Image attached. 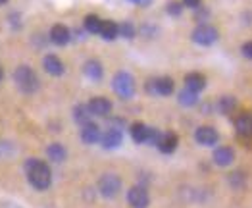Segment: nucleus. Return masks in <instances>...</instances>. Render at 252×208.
I'll return each instance as SVG.
<instances>
[{"instance_id":"obj_18","label":"nucleus","mask_w":252,"mask_h":208,"mask_svg":"<svg viewBox=\"0 0 252 208\" xmlns=\"http://www.w3.org/2000/svg\"><path fill=\"white\" fill-rule=\"evenodd\" d=\"M185 87L194 91V93H200V91L206 89V77L202 73H198V71H190V73L185 75Z\"/></svg>"},{"instance_id":"obj_35","label":"nucleus","mask_w":252,"mask_h":208,"mask_svg":"<svg viewBox=\"0 0 252 208\" xmlns=\"http://www.w3.org/2000/svg\"><path fill=\"white\" fill-rule=\"evenodd\" d=\"M8 208H16V207H12V205H10V207H8Z\"/></svg>"},{"instance_id":"obj_12","label":"nucleus","mask_w":252,"mask_h":208,"mask_svg":"<svg viewBox=\"0 0 252 208\" xmlns=\"http://www.w3.org/2000/svg\"><path fill=\"white\" fill-rule=\"evenodd\" d=\"M212 160H214L216 166H220V168L231 166L233 162H235V150H233L231 146H218V148L214 150Z\"/></svg>"},{"instance_id":"obj_10","label":"nucleus","mask_w":252,"mask_h":208,"mask_svg":"<svg viewBox=\"0 0 252 208\" xmlns=\"http://www.w3.org/2000/svg\"><path fill=\"white\" fill-rule=\"evenodd\" d=\"M42 68L52 77H60V75H63V71H65V66H63V62L56 54H46L42 58Z\"/></svg>"},{"instance_id":"obj_14","label":"nucleus","mask_w":252,"mask_h":208,"mask_svg":"<svg viewBox=\"0 0 252 208\" xmlns=\"http://www.w3.org/2000/svg\"><path fill=\"white\" fill-rule=\"evenodd\" d=\"M100 135H102V131H100V127L94 124V122H87V124L81 125V141H83L85 145L98 143L100 141Z\"/></svg>"},{"instance_id":"obj_30","label":"nucleus","mask_w":252,"mask_h":208,"mask_svg":"<svg viewBox=\"0 0 252 208\" xmlns=\"http://www.w3.org/2000/svg\"><path fill=\"white\" fill-rule=\"evenodd\" d=\"M241 54H243L245 58L252 60V41H247L243 46H241Z\"/></svg>"},{"instance_id":"obj_15","label":"nucleus","mask_w":252,"mask_h":208,"mask_svg":"<svg viewBox=\"0 0 252 208\" xmlns=\"http://www.w3.org/2000/svg\"><path fill=\"white\" fill-rule=\"evenodd\" d=\"M48 37H50V42H54L58 46H65L67 42L71 41V31L62 23H56V25H52Z\"/></svg>"},{"instance_id":"obj_16","label":"nucleus","mask_w":252,"mask_h":208,"mask_svg":"<svg viewBox=\"0 0 252 208\" xmlns=\"http://www.w3.org/2000/svg\"><path fill=\"white\" fill-rule=\"evenodd\" d=\"M179 145V137L173 133V131H168V133H162L160 141H158V150L164 152V154H171Z\"/></svg>"},{"instance_id":"obj_28","label":"nucleus","mask_w":252,"mask_h":208,"mask_svg":"<svg viewBox=\"0 0 252 208\" xmlns=\"http://www.w3.org/2000/svg\"><path fill=\"white\" fill-rule=\"evenodd\" d=\"M183 2H179V0H171L168 2V6H166V12H168L169 16H173V18H177V16H181L183 14Z\"/></svg>"},{"instance_id":"obj_29","label":"nucleus","mask_w":252,"mask_h":208,"mask_svg":"<svg viewBox=\"0 0 252 208\" xmlns=\"http://www.w3.org/2000/svg\"><path fill=\"white\" fill-rule=\"evenodd\" d=\"M162 133L156 129V127H148V137H147V145H158Z\"/></svg>"},{"instance_id":"obj_3","label":"nucleus","mask_w":252,"mask_h":208,"mask_svg":"<svg viewBox=\"0 0 252 208\" xmlns=\"http://www.w3.org/2000/svg\"><path fill=\"white\" fill-rule=\"evenodd\" d=\"M112 89L124 101L133 99V95H135V79H133V75L127 73V71H118L114 75V79H112Z\"/></svg>"},{"instance_id":"obj_1","label":"nucleus","mask_w":252,"mask_h":208,"mask_svg":"<svg viewBox=\"0 0 252 208\" xmlns=\"http://www.w3.org/2000/svg\"><path fill=\"white\" fill-rule=\"evenodd\" d=\"M25 173H27V179L37 191H44V189L50 187L52 183V172L46 162L37 160V158H29L25 162Z\"/></svg>"},{"instance_id":"obj_9","label":"nucleus","mask_w":252,"mask_h":208,"mask_svg":"<svg viewBox=\"0 0 252 208\" xmlns=\"http://www.w3.org/2000/svg\"><path fill=\"white\" fill-rule=\"evenodd\" d=\"M87 106H89L91 114L96 116V118H108L110 112H112V103L106 97H93Z\"/></svg>"},{"instance_id":"obj_32","label":"nucleus","mask_w":252,"mask_h":208,"mask_svg":"<svg viewBox=\"0 0 252 208\" xmlns=\"http://www.w3.org/2000/svg\"><path fill=\"white\" fill-rule=\"evenodd\" d=\"M129 2H133V4H137V6H148L152 0H129Z\"/></svg>"},{"instance_id":"obj_27","label":"nucleus","mask_w":252,"mask_h":208,"mask_svg":"<svg viewBox=\"0 0 252 208\" xmlns=\"http://www.w3.org/2000/svg\"><path fill=\"white\" fill-rule=\"evenodd\" d=\"M245 183H247L245 173H241V172H233L231 175H229V185H231L233 189H243L245 187Z\"/></svg>"},{"instance_id":"obj_13","label":"nucleus","mask_w":252,"mask_h":208,"mask_svg":"<svg viewBox=\"0 0 252 208\" xmlns=\"http://www.w3.org/2000/svg\"><path fill=\"white\" fill-rule=\"evenodd\" d=\"M235 131L239 137L251 139L252 137V112H243L235 120Z\"/></svg>"},{"instance_id":"obj_6","label":"nucleus","mask_w":252,"mask_h":208,"mask_svg":"<svg viewBox=\"0 0 252 208\" xmlns=\"http://www.w3.org/2000/svg\"><path fill=\"white\" fill-rule=\"evenodd\" d=\"M175 89V83L171 77H156V79H148L147 81V93L150 95H158V97H169Z\"/></svg>"},{"instance_id":"obj_31","label":"nucleus","mask_w":252,"mask_h":208,"mask_svg":"<svg viewBox=\"0 0 252 208\" xmlns=\"http://www.w3.org/2000/svg\"><path fill=\"white\" fill-rule=\"evenodd\" d=\"M181 2H183V6H185V8L196 10V8H200V2H202V0H181Z\"/></svg>"},{"instance_id":"obj_19","label":"nucleus","mask_w":252,"mask_h":208,"mask_svg":"<svg viewBox=\"0 0 252 208\" xmlns=\"http://www.w3.org/2000/svg\"><path fill=\"white\" fill-rule=\"evenodd\" d=\"M98 35H100L104 41H114V39H118V37H120V27H118V23H116V21L102 20V25H100Z\"/></svg>"},{"instance_id":"obj_25","label":"nucleus","mask_w":252,"mask_h":208,"mask_svg":"<svg viewBox=\"0 0 252 208\" xmlns=\"http://www.w3.org/2000/svg\"><path fill=\"white\" fill-rule=\"evenodd\" d=\"M235 108H237V99L235 97H221L218 101V110L221 114H225V116H229Z\"/></svg>"},{"instance_id":"obj_5","label":"nucleus","mask_w":252,"mask_h":208,"mask_svg":"<svg viewBox=\"0 0 252 208\" xmlns=\"http://www.w3.org/2000/svg\"><path fill=\"white\" fill-rule=\"evenodd\" d=\"M120 191H122V179H120V175H116V173H104L98 179V193L102 197H106V199L118 197Z\"/></svg>"},{"instance_id":"obj_23","label":"nucleus","mask_w":252,"mask_h":208,"mask_svg":"<svg viewBox=\"0 0 252 208\" xmlns=\"http://www.w3.org/2000/svg\"><path fill=\"white\" fill-rule=\"evenodd\" d=\"M100 25H102V20H100L98 16H94V14H89V16H85L83 27H85V31H87V33L98 35V31H100Z\"/></svg>"},{"instance_id":"obj_17","label":"nucleus","mask_w":252,"mask_h":208,"mask_svg":"<svg viewBox=\"0 0 252 208\" xmlns=\"http://www.w3.org/2000/svg\"><path fill=\"white\" fill-rule=\"evenodd\" d=\"M83 73L91 79V81H100L102 79V75H104V68H102V64L98 62V60H87L83 64Z\"/></svg>"},{"instance_id":"obj_7","label":"nucleus","mask_w":252,"mask_h":208,"mask_svg":"<svg viewBox=\"0 0 252 208\" xmlns=\"http://www.w3.org/2000/svg\"><path fill=\"white\" fill-rule=\"evenodd\" d=\"M194 141L202 146H214L220 141V133L216 127L212 125H200L196 131H194Z\"/></svg>"},{"instance_id":"obj_26","label":"nucleus","mask_w":252,"mask_h":208,"mask_svg":"<svg viewBox=\"0 0 252 208\" xmlns=\"http://www.w3.org/2000/svg\"><path fill=\"white\" fill-rule=\"evenodd\" d=\"M118 27H120V37H124V39H133L137 33V29L131 21H122V23H118Z\"/></svg>"},{"instance_id":"obj_21","label":"nucleus","mask_w":252,"mask_h":208,"mask_svg":"<svg viewBox=\"0 0 252 208\" xmlns=\"http://www.w3.org/2000/svg\"><path fill=\"white\" fill-rule=\"evenodd\" d=\"M46 156H48L52 162H63L65 156H67V150H65V146L60 145V143H52V145L46 148Z\"/></svg>"},{"instance_id":"obj_8","label":"nucleus","mask_w":252,"mask_h":208,"mask_svg":"<svg viewBox=\"0 0 252 208\" xmlns=\"http://www.w3.org/2000/svg\"><path fill=\"white\" fill-rule=\"evenodd\" d=\"M127 203L133 208H148L150 205V197H148V191L141 185H135L127 191Z\"/></svg>"},{"instance_id":"obj_34","label":"nucleus","mask_w":252,"mask_h":208,"mask_svg":"<svg viewBox=\"0 0 252 208\" xmlns=\"http://www.w3.org/2000/svg\"><path fill=\"white\" fill-rule=\"evenodd\" d=\"M6 2H8V0H0V6H4V4H6Z\"/></svg>"},{"instance_id":"obj_33","label":"nucleus","mask_w":252,"mask_h":208,"mask_svg":"<svg viewBox=\"0 0 252 208\" xmlns=\"http://www.w3.org/2000/svg\"><path fill=\"white\" fill-rule=\"evenodd\" d=\"M2 79H4V69L0 68V83H2Z\"/></svg>"},{"instance_id":"obj_2","label":"nucleus","mask_w":252,"mask_h":208,"mask_svg":"<svg viewBox=\"0 0 252 208\" xmlns=\"http://www.w3.org/2000/svg\"><path fill=\"white\" fill-rule=\"evenodd\" d=\"M14 81H16V87L20 89L21 93H25V95H33V93H37L39 91V75L35 73V69L33 68H29V66H18L16 68V71H14Z\"/></svg>"},{"instance_id":"obj_4","label":"nucleus","mask_w":252,"mask_h":208,"mask_svg":"<svg viewBox=\"0 0 252 208\" xmlns=\"http://www.w3.org/2000/svg\"><path fill=\"white\" fill-rule=\"evenodd\" d=\"M190 37H192V41L196 42V44H200V46H212L214 42L218 41L220 33H218V29L214 25H210V23H198L192 29Z\"/></svg>"},{"instance_id":"obj_20","label":"nucleus","mask_w":252,"mask_h":208,"mask_svg":"<svg viewBox=\"0 0 252 208\" xmlns=\"http://www.w3.org/2000/svg\"><path fill=\"white\" fill-rule=\"evenodd\" d=\"M129 133H131V139L135 141V143H147V137H148V125L141 124V122H135V124H131L129 127Z\"/></svg>"},{"instance_id":"obj_11","label":"nucleus","mask_w":252,"mask_h":208,"mask_svg":"<svg viewBox=\"0 0 252 208\" xmlns=\"http://www.w3.org/2000/svg\"><path fill=\"white\" fill-rule=\"evenodd\" d=\"M100 145L104 148H118V146L124 143V135H122V129L118 127H108L104 133L100 135Z\"/></svg>"},{"instance_id":"obj_22","label":"nucleus","mask_w":252,"mask_h":208,"mask_svg":"<svg viewBox=\"0 0 252 208\" xmlns=\"http://www.w3.org/2000/svg\"><path fill=\"white\" fill-rule=\"evenodd\" d=\"M91 118H93V114H91V110H89L87 104H77V106L73 108V120L79 125L91 122Z\"/></svg>"},{"instance_id":"obj_24","label":"nucleus","mask_w":252,"mask_h":208,"mask_svg":"<svg viewBox=\"0 0 252 208\" xmlns=\"http://www.w3.org/2000/svg\"><path fill=\"white\" fill-rule=\"evenodd\" d=\"M177 101L181 106H194V104L198 103V93H194V91H190V89H183L179 95H177Z\"/></svg>"}]
</instances>
